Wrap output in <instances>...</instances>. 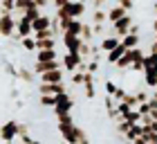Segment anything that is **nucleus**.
I'll return each mask as SVG.
<instances>
[{"label":"nucleus","instance_id":"1","mask_svg":"<svg viewBox=\"0 0 157 144\" xmlns=\"http://www.w3.org/2000/svg\"><path fill=\"white\" fill-rule=\"evenodd\" d=\"M0 36L2 38H13L16 36V16L9 11L0 14Z\"/></svg>","mask_w":157,"mask_h":144},{"label":"nucleus","instance_id":"2","mask_svg":"<svg viewBox=\"0 0 157 144\" xmlns=\"http://www.w3.org/2000/svg\"><path fill=\"white\" fill-rule=\"evenodd\" d=\"M72 108H74V99L67 95V92H63V95L56 97V106H54V115H56V119L63 117V115H67V113H72Z\"/></svg>","mask_w":157,"mask_h":144},{"label":"nucleus","instance_id":"3","mask_svg":"<svg viewBox=\"0 0 157 144\" xmlns=\"http://www.w3.org/2000/svg\"><path fill=\"white\" fill-rule=\"evenodd\" d=\"M132 23H135V18L130 16V14H126V16L121 18V20H117V23H112V25H110V34H117L119 38H124L126 34H130Z\"/></svg>","mask_w":157,"mask_h":144},{"label":"nucleus","instance_id":"4","mask_svg":"<svg viewBox=\"0 0 157 144\" xmlns=\"http://www.w3.org/2000/svg\"><path fill=\"white\" fill-rule=\"evenodd\" d=\"M61 43L65 47V52H72V54H81V47H83V38L81 36H74V34H61Z\"/></svg>","mask_w":157,"mask_h":144},{"label":"nucleus","instance_id":"5","mask_svg":"<svg viewBox=\"0 0 157 144\" xmlns=\"http://www.w3.org/2000/svg\"><path fill=\"white\" fill-rule=\"evenodd\" d=\"M18 138V122L16 119H9L0 126V140L2 142H16Z\"/></svg>","mask_w":157,"mask_h":144},{"label":"nucleus","instance_id":"6","mask_svg":"<svg viewBox=\"0 0 157 144\" xmlns=\"http://www.w3.org/2000/svg\"><path fill=\"white\" fill-rule=\"evenodd\" d=\"M63 9H65L72 18H81V16H85V11H88V5L81 2V0H70Z\"/></svg>","mask_w":157,"mask_h":144},{"label":"nucleus","instance_id":"7","mask_svg":"<svg viewBox=\"0 0 157 144\" xmlns=\"http://www.w3.org/2000/svg\"><path fill=\"white\" fill-rule=\"evenodd\" d=\"M81 63H83V56L81 54H72V52L63 54V68H65L67 72H76Z\"/></svg>","mask_w":157,"mask_h":144},{"label":"nucleus","instance_id":"8","mask_svg":"<svg viewBox=\"0 0 157 144\" xmlns=\"http://www.w3.org/2000/svg\"><path fill=\"white\" fill-rule=\"evenodd\" d=\"M63 92H67L63 81H59V83H40L38 86V95H63Z\"/></svg>","mask_w":157,"mask_h":144},{"label":"nucleus","instance_id":"9","mask_svg":"<svg viewBox=\"0 0 157 144\" xmlns=\"http://www.w3.org/2000/svg\"><path fill=\"white\" fill-rule=\"evenodd\" d=\"M63 70L65 68H56V70H49V72L38 74L40 83H59V81H63Z\"/></svg>","mask_w":157,"mask_h":144},{"label":"nucleus","instance_id":"10","mask_svg":"<svg viewBox=\"0 0 157 144\" xmlns=\"http://www.w3.org/2000/svg\"><path fill=\"white\" fill-rule=\"evenodd\" d=\"M126 52H128V47L124 45V41H121V43H119V45H117L115 50H110V52H105V61H108L110 66H115V63H117V61H119V59H121V56H124Z\"/></svg>","mask_w":157,"mask_h":144},{"label":"nucleus","instance_id":"11","mask_svg":"<svg viewBox=\"0 0 157 144\" xmlns=\"http://www.w3.org/2000/svg\"><path fill=\"white\" fill-rule=\"evenodd\" d=\"M126 14H128V9H126V7L124 5H112L110 7V9H108V23L112 25V23H117V20H121V18H124L126 16Z\"/></svg>","mask_w":157,"mask_h":144},{"label":"nucleus","instance_id":"12","mask_svg":"<svg viewBox=\"0 0 157 144\" xmlns=\"http://www.w3.org/2000/svg\"><path fill=\"white\" fill-rule=\"evenodd\" d=\"M83 90H85V97H88V99H94V95H97L94 72H85V83H83Z\"/></svg>","mask_w":157,"mask_h":144},{"label":"nucleus","instance_id":"13","mask_svg":"<svg viewBox=\"0 0 157 144\" xmlns=\"http://www.w3.org/2000/svg\"><path fill=\"white\" fill-rule=\"evenodd\" d=\"M52 20H54V16H47V14H40L38 18H34V34L40 32V30H49Z\"/></svg>","mask_w":157,"mask_h":144},{"label":"nucleus","instance_id":"14","mask_svg":"<svg viewBox=\"0 0 157 144\" xmlns=\"http://www.w3.org/2000/svg\"><path fill=\"white\" fill-rule=\"evenodd\" d=\"M36 72L34 68H25V66H18V81H25V83H34L36 81Z\"/></svg>","mask_w":157,"mask_h":144},{"label":"nucleus","instance_id":"15","mask_svg":"<svg viewBox=\"0 0 157 144\" xmlns=\"http://www.w3.org/2000/svg\"><path fill=\"white\" fill-rule=\"evenodd\" d=\"M20 50H25V52L29 54H36V36H25L23 41H20Z\"/></svg>","mask_w":157,"mask_h":144},{"label":"nucleus","instance_id":"16","mask_svg":"<svg viewBox=\"0 0 157 144\" xmlns=\"http://www.w3.org/2000/svg\"><path fill=\"white\" fill-rule=\"evenodd\" d=\"M59 59V50H36V61H54Z\"/></svg>","mask_w":157,"mask_h":144},{"label":"nucleus","instance_id":"17","mask_svg":"<svg viewBox=\"0 0 157 144\" xmlns=\"http://www.w3.org/2000/svg\"><path fill=\"white\" fill-rule=\"evenodd\" d=\"M90 20H92L94 25L108 23V11H103V9H92V11H90Z\"/></svg>","mask_w":157,"mask_h":144},{"label":"nucleus","instance_id":"18","mask_svg":"<svg viewBox=\"0 0 157 144\" xmlns=\"http://www.w3.org/2000/svg\"><path fill=\"white\" fill-rule=\"evenodd\" d=\"M67 34H74V36H81V32H83V20L81 18H72V23H70V27L65 30ZM63 32V34H65Z\"/></svg>","mask_w":157,"mask_h":144},{"label":"nucleus","instance_id":"19","mask_svg":"<svg viewBox=\"0 0 157 144\" xmlns=\"http://www.w3.org/2000/svg\"><path fill=\"white\" fill-rule=\"evenodd\" d=\"M94 25H90V23H83V32H81V38L85 41V43H92L94 41Z\"/></svg>","mask_w":157,"mask_h":144},{"label":"nucleus","instance_id":"20","mask_svg":"<svg viewBox=\"0 0 157 144\" xmlns=\"http://www.w3.org/2000/svg\"><path fill=\"white\" fill-rule=\"evenodd\" d=\"M121 41H124V45L130 50V47H139V41H141V38H139V34H132V32H130V34H126Z\"/></svg>","mask_w":157,"mask_h":144},{"label":"nucleus","instance_id":"21","mask_svg":"<svg viewBox=\"0 0 157 144\" xmlns=\"http://www.w3.org/2000/svg\"><path fill=\"white\" fill-rule=\"evenodd\" d=\"M56 97L59 95H38V104L43 108H54L56 106Z\"/></svg>","mask_w":157,"mask_h":144},{"label":"nucleus","instance_id":"22","mask_svg":"<svg viewBox=\"0 0 157 144\" xmlns=\"http://www.w3.org/2000/svg\"><path fill=\"white\" fill-rule=\"evenodd\" d=\"M72 83H74V86H83V83H85V70L72 72Z\"/></svg>","mask_w":157,"mask_h":144},{"label":"nucleus","instance_id":"23","mask_svg":"<svg viewBox=\"0 0 157 144\" xmlns=\"http://www.w3.org/2000/svg\"><path fill=\"white\" fill-rule=\"evenodd\" d=\"M117 90H119V86L115 81H105V95H115Z\"/></svg>","mask_w":157,"mask_h":144},{"label":"nucleus","instance_id":"24","mask_svg":"<svg viewBox=\"0 0 157 144\" xmlns=\"http://www.w3.org/2000/svg\"><path fill=\"white\" fill-rule=\"evenodd\" d=\"M108 0H92V9H103Z\"/></svg>","mask_w":157,"mask_h":144},{"label":"nucleus","instance_id":"25","mask_svg":"<svg viewBox=\"0 0 157 144\" xmlns=\"http://www.w3.org/2000/svg\"><path fill=\"white\" fill-rule=\"evenodd\" d=\"M117 2H119V5H124V7H126L128 11L132 9V0H117Z\"/></svg>","mask_w":157,"mask_h":144},{"label":"nucleus","instance_id":"26","mask_svg":"<svg viewBox=\"0 0 157 144\" xmlns=\"http://www.w3.org/2000/svg\"><path fill=\"white\" fill-rule=\"evenodd\" d=\"M132 144H148V138H146V135H139V138L135 140Z\"/></svg>","mask_w":157,"mask_h":144},{"label":"nucleus","instance_id":"27","mask_svg":"<svg viewBox=\"0 0 157 144\" xmlns=\"http://www.w3.org/2000/svg\"><path fill=\"white\" fill-rule=\"evenodd\" d=\"M153 30H155V34H157V16H155V20H153Z\"/></svg>","mask_w":157,"mask_h":144},{"label":"nucleus","instance_id":"28","mask_svg":"<svg viewBox=\"0 0 157 144\" xmlns=\"http://www.w3.org/2000/svg\"><path fill=\"white\" fill-rule=\"evenodd\" d=\"M59 144H72V142H65V140H61V142H59Z\"/></svg>","mask_w":157,"mask_h":144},{"label":"nucleus","instance_id":"29","mask_svg":"<svg viewBox=\"0 0 157 144\" xmlns=\"http://www.w3.org/2000/svg\"><path fill=\"white\" fill-rule=\"evenodd\" d=\"M155 11H157V0H155Z\"/></svg>","mask_w":157,"mask_h":144},{"label":"nucleus","instance_id":"30","mask_svg":"<svg viewBox=\"0 0 157 144\" xmlns=\"http://www.w3.org/2000/svg\"><path fill=\"white\" fill-rule=\"evenodd\" d=\"M0 50H2V45H0Z\"/></svg>","mask_w":157,"mask_h":144}]
</instances>
